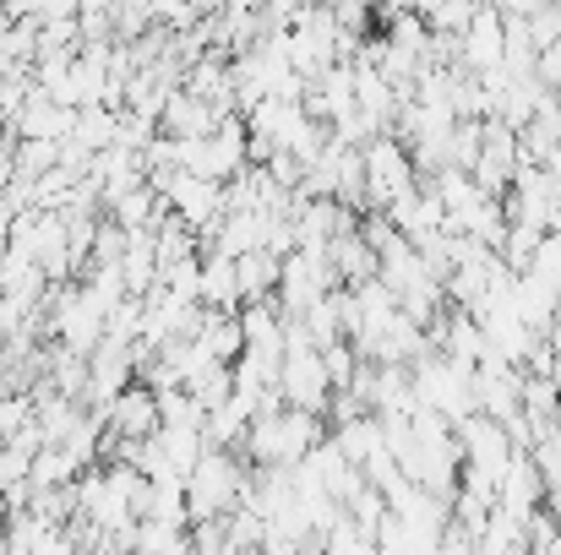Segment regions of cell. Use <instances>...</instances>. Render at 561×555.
I'll use <instances>...</instances> for the list:
<instances>
[{
    "label": "cell",
    "mask_w": 561,
    "mask_h": 555,
    "mask_svg": "<svg viewBox=\"0 0 561 555\" xmlns=\"http://www.w3.org/2000/svg\"><path fill=\"white\" fill-rule=\"evenodd\" d=\"M502 49H507V27H502V11L496 5H474L469 27L458 33V71L480 77V71H496L502 66Z\"/></svg>",
    "instance_id": "obj_5"
},
{
    "label": "cell",
    "mask_w": 561,
    "mask_h": 555,
    "mask_svg": "<svg viewBox=\"0 0 561 555\" xmlns=\"http://www.w3.org/2000/svg\"><path fill=\"white\" fill-rule=\"evenodd\" d=\"M218 120H229V115H218L213 104L191 99L186 88H181V93H170V104L159 109V131H164L170 142H191V137H207V131H218Z\"/></svg>",
    "instance_id": "obj_8"
},
{
    "label": "cell",
    "mask_w": 561,
    "mask_h": 555,
    "mask_svg": "<svg viewBox=\"0 0 561 555\" xmlns=\"http://www.w3.org/2000/svg\"><path fill=\"white\" fill-rule=\"evenodd\" d=\"M322 414H306V408H289L278 392L256 403L251 425H245V441H240V458L251 469H295L317 441H322Z\"/></svg>",
    "instance_id": "obj_1"
},
{
    "label": "cell",
    "mask_w": 561,
    "mask_h": 555,
    "mask_svg": "<svg viewBox=\"0 0 561 555\" xmlns=\"http://www.w3.org/2000/svg\"><path fill=\"white\" fill-rule=\"evenodd\" d=\"M186 490V518L191 523H224L234 507H240V490H245V458L240 452H218L207 447L191 474L181 479Z\"/></svg>",
    "instance_id": "obj_2"
},
{
    "label": "cell",
    "mask_w": 561,
    "mask_h": 555,
    "mask_svg": "<svg viewBox=\"0 0 561 555\" xmlns=\"http://www.w3.org/2000/svg\"><path fill=\"white\" fill-rule=\"evenodd\" d=\"M11 120H16L22 142H66V137H71V120H77V109H66V104H55V99H44V93L33 88Z\"/></svg>",
    "instance_id": "obj_7"
},
{
    "label": "cell",
    "mask_w": 561,
    "mask_h": 555,
    "mask_svg": "<svg viewBox=\"0 0 561 555\" xmlns=\"http://www.w3.org/2000/svg\"><path fill=\"white\" fill-rule=\"evenodd\" d=\"M360 175H366V212H387L403 190H414L420 175H414V159L398 137H371L360 148Z\"/></svg>",
    "instance_id": "obj_4"
},
{
    "label": "cell",
    "mask_w": 561,
    "mask_h": 555,
    "mask_svg": "<svg viewBox=\"0 0 561 555\" xmlns=\"http://www.w3.org/2000/svg\"><path fill=\"white\" fill-rule=\"evenodd\" d=\"M524 22H529V38H535V49H546V44H557V38H561V5H557V0H540V5L524 16Z\"/></svg>",
    "instance_id": "obj_10"
},
{
    "label": "cell",
    "mask_w": 561,
    "mask_h": 555,
    "mask_svg": "<svg viewBox=\"0 0 561 555\" xmlns=\"http://www.w3.org/2000/svg\"><path fill=\"white\" fill-rule=\"evenodd\" d=\"M540 512H546V518H551V523H557V529H561V485H551V490H546V501H540Z\"/></svg>",
    "instance_id": "obj_13"
},
{
    "label": "cell",
    "mask_w": 561,
    "mask_h": 555,
    "mask_svg": "<svg viewBox=\"0 0 561 555\" xmlns=\"http://www.w3.org/2000/svg\"><path fill=\"white\" fill-rule=\"evenodd\" d=\"M376 11H381V22L387 16H420V0H376Z\"/></svg>",
    "instance_id": "obj_12"
},
{
    "label": "cell",
    "mask_w": 561,
    "mask_h": 555,
    "mask_svg": "<svg viewBox=\"0 0 561 555\" xmlns=\"http://www.w3.org/2000/svg\"><path fill=\"white\" fill-rule=\"evenodd\" d=\"M529 463H535V474L546 479V490H551V485H561V425H557V430H546V436H535Z\"/></svg>",
    "instance_id": "obj_9"
},
{
    "label": "cell",
    "mask_w": 561,
    "mask_h": 555,
    "mask_svg": "<svg viewBox=\"0 0 561 555\" xmlns=\"http://www.w3.org/2000/svg\"><path fill=\"white\" fill-rule=\"evenodd\" d=\"M153 22L159 27H191L196 22V5L191 0H153Z\"/></svg>",
    "instance_id": "obj_11"
},
{
    "label": "cell",
    "mask_w": 561,
    "mask_h": 555,
    "mask_svg": "<svg viewBox=\"0 0 561 555\" xmlns=\"http://www.w3.org/2000/svg\"><path fill=\"white\" fill-rule=\"evenodd\" d=\"M409 381H414V408H431V414H442L453 430L474 414V392H469V370L453 366L447 355H420L414 366H409Z\"/></svg>",
    "instance_id": "obj_3"
},
{
    "label": "cell",
    "mask_w": 561,
    "mask_h": 555,
    "mask_svg": "<svg viewBox=\"0 0 561 555\" xmlns=\"http://www.w3.org/2000/svg\"><path fill=\"white\" fill-rule=\"evenodd\" d=\"M540 501H546V479L535 474V463H529V452H518V458L507 463V474H502V485H496V512H507V518H518V523H529V518L540 512Z\"/></svg>",
    "instance_id": "obj_6"
}]
</instances>
